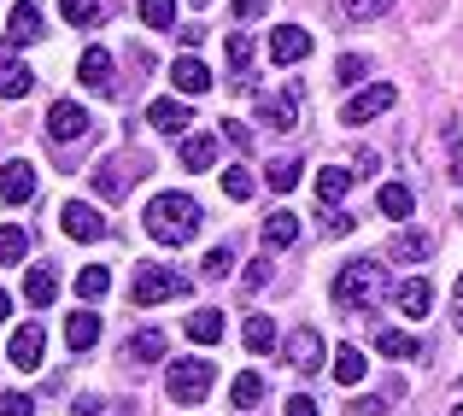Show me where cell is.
Listing matches in <instances>:
<instances>
[{
    "label": "cell",
    "mask_w": 463,
    "mask_h": 416,
    "mask_svg": "<svg viewBox=\"0 0 463 416\" xmlns=\"http://www.w3.org/2000/svg\"><path fill=\"white\" fill-rule=\"evenodd\" d=\"M147 235L158 247H182V241L200 235V200H188V194H158L147 205Z\"/></svg>",
    "instance_id": "6da1fadb"
},
{
    "label": "cell",
    "mask_w": 463,
    "mask_h": 416,
    "mask_svg": "<svg viewBox=\"0 0 463 416\" xmlns=\"http://www.w3.org/2000/svg\"><path fill=\"white\" fill-rule=\"evenodd\" d=\"M382 288H387V270L375 259H352V264H340V276H335V305L346 317H358V311H370L375 299H382Z\"/></svg>",
    "instance_id": "7a4b0ae2"
},
{
    "label": "cell",
    "mask_w": 463,
    "mask_h": 416,
    "mask_svg": "<svg viewBox=\"0 0 463 416\" xmlns=\"http://www.w3.org/2000/svg\"><path fill=\"white\" fill-rule=\"evenodd\" d=\"M194 281L188 276H176V270H165V264H141L136 281H129V305H141V311H153V305H165V299H182Z\"/></svg>",
    "instance_id": "3957f363"
},
{
    "label": "cell",
    "mask_w": 463,
    "mask_h": 416,
    "mask_svg": "<svg viewBox=\"0 0 463 416\" xmlns=\"http://www.w3.org/2000/svg\"><path fill=\"white\" fill-rule=\"evenodd\" d=\"M147 176V158L141 153H118V158H100L94 165V194L100 200H129V188Z\"/></svg>",
    "instance_id": "277c9868"
},
{
    "label": "cell",
    "mask_w": 463,
    "mask_h": 416,
    "mask_svg": "<svg viewBox=\"0 0 463 416\" xmlns=\"http://www.w3.org/2000/svg\"><path fill=\"white\" fill-rule=\"evenodd\" d=\"M212 382H217V364L212 358H176V364H170V375H165V387H170L176 405H200V399L212 393Z\"/></svg>",
    "instance_id": "5b68a950"
},
{
    "label": "cell",
    "mask_w": 463,
    "mask_h": 416,
    "mask_svg": "<svg viewBox=\"0 0 463 416\" xmlns=\"http://www.w3.org/2000/svg\"><path fill=\"white\" fill-rule=\"evenodd\" d=\"M393 106H399V89H393V82H370V89H358V94L346 100L340 124H370V118L393 112Z\"/></svg>",
    "instance_id": "8992f818"
},
{
    "label": "cell",
    "mask_w": 463,
    "mask_h": 416,
    "mask_svg": "<svg viewBox=\"0 0 463 416\" xmlns=\"http://www.w3.org/2000/svg\"><path fill=\"white\" fill-rule=\"evenodd\" d=\"M323 358H328V346H323V335H317L311 323L288 335V364H294L299 375H317V370H323Z\"/></svg>",
    "instance_id": "52a82bcc"
},
{
    "label": "cell",
    "mask_w": 463,
    "mask_h": 416,
    "mask_svg": "<svg viewBox=\"0 0 463 416\" xmlns=\"http://www.w3.org/2000/svg\"><path fill=\"white\" fill-rule=\"evenodd\" d=\"M89 124H94V118L82 112L77 100H53V106H47V136H53V141H82Z\"/></svg>",
    "instance_id": "ba28073f"
},
{
    "label": "cell",
    "mask_w": 463,
    "mask_h": 416,
    "mask_svg": "<svg viewBox=\"0 0 463 416\" xmlns=\"http://www.w3.org/2000/svg\"><path fill=\"white\" fill-rule=\"evenodd\" d=\"M299 100H306V82H288L282 94H270V100L259 106L264 124H270V129H299Z\"/></svg>",
    "instance_id": "9c48e42d"
},
{
    "label": "cell",
    "mask_w": 463,
    "mask_h": 416,
    "mask_svg": "<svg viewBox=\"0 0 463 416\" xmlns=\"http://www.w3.org/2000/svg\"><path fill=\"white\" fill-rule=\"evenodd\" d=\"M42 352H47V335H42V323H18V328H12V346H6V358L18 364V370H42Z\"/></svg>",
    "instance_id": "30bf717a"
},
{
    "label": "cell",
    "mask_w": 463,
    "mask_h": 416,
    "mask_svg": "<svg viewBox=\"0 0 463 416\" xmlns=\"http://www.w3.org/2000/svg\"><path fill=\"white\" fill-rule=\"evenodd\" d=\"M0 200H6V205H24V200H35V165H24V158L0 165Z\"/></svg>",
    "instance_id": "8fae6325"
},
{
    "label": "cell",
    "mask_w": 463,
    "mask_h": 416,
    "mask_svg": "<svg viewBox=\"0 0 463 416\" xmlns=\"http://www.w3.org/2000/svg\"><path fill=\"white\" fill-rule=\"evenodd\" d=\"M306 53H311V30H299V24L270 30V59H276V65H299Z\"/></svg>",
    "instance_id": "7c38bea8"
},
{
    "label": "cell",
    "mask_w": 463,
    "mask_h": 416,
    "mask_svg": "<svg viewBox=\"0 0 463 416\" xmlns=\"http://www.w3.org/2000/svg\"><path fill=\"white\" fill-rule=\"evenodd\" d=\"M35 35H42V6H35V0H18L12 18H6V47H30Z\"/></svg>",
    "instance_id": "4fadbf2b"
},
{
    "label": "cell",
    "mask_w": 463,
    "mask_h": 416,
    "mask_svg": "<svg viewBox=\"0 0 463 416\" xmlns=\"http://www.w3.org/2000/svg\"><path fill=\"white\" fill-rule=\"evenodd\" d=\"M59 217H65V235H71V241H100V235H106V217L94 212V205H82V200H71Z\"/></svg>",
    "instance_id": "5bb4252c"
},
{
    "label": "cell",
    "mask_w": 463,
    "mask_h": 416,
    "mask_svg": "<svg viewBox=\"0 0 463 416\" xmlns=\"http://www.w3.org/2000/svg\"><path fill=\"white\" fill-rule=\"evenodd\" d=\"M77 77H82V89H94V94H112V53H106V47H82V65H77Z\"/></svg>",
    "instance_id": "9a60e30c"
},
{
    "label": "cell",
    "mask_w": 463,
    "mask_h": 416,
    "mask_svg": "<svg viewBox=\"0 0 463 416\" xmlns=\"http://www.w3.org/2000/svg\"><path fill=\"white\" fill-rule=\"evenodd\" d=\"M393 305H399V317H405V323H417V317H429V305H434V288H429L422 276H411V281H399Z\"/></svg>",
    "instance_id": "2e32d148"
},
{
    "label": "cell",
    "mask_w": 463,
    "mask_h": 416,
    "mask_svg": "<svg viewBox=\"0 0 463 416\" xmlns=\"http://www.w3.org/2000/svg\"><path fill=\"white\" fill-rule=\"evenodd\" d=\"M147 124H153V129H165V136H182V129L194 124V112L176 100V94H170V100H153V106H147Z\"/></svg>",
    "instance_id": "e0dca14e"
},
{
    "label": "cell",
    "mask_w": 463,
    "mask_h": 416,
    "mask_svg": "<svg viewBox=\"0 0 463 416\" xmlns=\"http://www.w3.org/2000/svg\"><path fill=\"white\" fill-rule=\"evenodd\" d=\"M170 82H176V94H205L212 89V71H205L194 53H182L176 65H170Z\"/></svg>",
    "instance_id": "ac0fdd59"
},
{
    "label": "cell",
    "mask_w": 463,
    "mask_h": 416,
    "mask_svg": "<svg viewBox=\"0 0 463 416\" xmlns=\"http://www.w3.org/2000/svg\"><path fill=\"white\" fill-rule=\"evenodd\" d=\"M299 241V217L294 212H270L264 217V252H288Z\"/></svg>",
    "instance_id": "d6986e66"
},
{
    "label": "cell",
    "mask_w": 463,
    "mask_h": 416,
    "mask_svg": "<svg viewBox=\"0 0 463 416\" xmlns=\"http://www.w3.org/2000/svg\"><path fill=\"white\" fill-rule=\"evenodd\" d=\"M94 340H100V311H71V323H65V346L82 358Z\"/></svg>",
    "instance_id": "ffe728a7"
},
{
    "label": "cell",
    "mask_w": 463,
    "mask_h": 416,
    "mask_svg": "<svg viewBox=\"0 0 463 416\" xmlns=\"http://www.w3.org/2000/svg\"><path fill=\"white\" fill-rule=\"evenodd\" d=\"M223 53H229V71H235V82H241V89H252V35L235 30V35L223 42Z\"/></svg>",
    "instance_id": "44dd1931"
},
{
    "label": "cell",
    "mask_w": 463,
    "mask_h": 416,
    "mask_svg": "<svg viewBox=\"0 0 463 416\" xmlns=\"http://www.w3.org/2000/svg\"><path fill=\"white\" fill-rule=\"evenodd\" d=\"M53 293H59V276L47 270V264H35V270L24 276V299H30L35 311H47V305H53Z\"/></svg>",
    "instance_id": "7402d4cb"
},
{
    "label": "cell",
    "mask_w": 463,
    "mask_h": 416,
    "mask_svg": "<svg viewBox=\"0 0 463 416\" xmlns=\"http://www.w3.org/2000/svg\"><path fill=\"white\" fill-rule=\"evenodd\" d=\"M124 358H129V364H158V358H165V335H158V328L129 335V340H124Z\"/></svg>",
    "instance_id": "603a6c76"
},
{
    "label": "cell",
    "mask_w": 463,
    "mask_h": 416,
    "mask_svg": "<svg viewBox=\"0 0 463 416\" xmlns=\"http://www.w3.org/2000/svg\"><path fill=\"white\" fill-rule=\"evenodd\" d=\"M375 352H382V358H422V340L405 335V328H382V335H375Z\"/></svg>",
    "instance_id": "cb8c5ba5"
},
{
    "label": "cell",
    "mask_w": 463,
    "mask_h": 416,
    "mask_svg": "<svg viewBox=\"0 0 463 416\" xmlns=\"http://www.w3.org/2000/svg\"><path fill=\"white\" fill-rule=\"evenodd\" d=\"M30 89H35V71L18 65V59H0V94H6V100H24Z\"/></svg>",
    "instance_id": "d4e9b609"
},
{
    "label": "cell",
    "mask_w": 463,
    "mask_h": 416,
    "mask_svg": "<svg viewBox=\"0 0 463 416\" xmlns=\"http://www.w3.org/2000/svg\"><path fill=\"white\" fill-rule=\"evenodd\" d=\"M182 328H188L194 346H217V340H223V311H194Z\"/></svg>",
    "instance_id": "484cf974"
},
{
    "label": "cell",
    "mask_w": 463,
    "mask_h": 416,
    "mask_svg": "<svg viewBox=\"0 0 463 416\" xmlns=\"http://www.w3.org/2000/svg\"><path fill=\"white\" fill-rule=\"evenodd\" d=\"M429 252H434V235H422V229H399V235H393V259L422 264Z\"/></svg>",
    "instance_id": "4316f807"
},
{
    "label": "cell",
    "mask_w": 463,
    "mask_h": 416,
    "mask_svg": "<svg viewBox=\"0 0 463 416\" xmlns=\"http://www.w3.org/2000/svg\"><path fill=\"white\" fill-rule=\"evenodd\" d=\"M352 182H358V170H317V200H328V205H340V200H346V188H352Z\"/></svg>",
    "instance_id": "83f0119b"
},
{
    "label": "cell",
    "mask_w": 463,
    "mask_h": 416,
    "mask_svg": "<svg viewBox=\"0 0 463 416\" xmlns=\"http://www.w3.org/2000/svg\"><path fill=\"white\" fill-rule=\"evenodd\" d=\"M217 158V136H188L182 141V170H212Z\"/></svg>",
    "instance_id": "f1b7e54d"
},
{
    "label": "cell",
    "mask_w": 463,
    "mask_h": 416,
    "mask_svg": "<svg viewBox=\"0 0 463 416\" xmlns=\"http://www.w3.org/2000/svg\"><path fill=\"white\" fill-rule=\"evenodd\" d=\"M375 205H382L387 217H411V212H417V194H411L405 182H387V188L375 194Z\"/></svg>",
    "instance_id": "f546056e"
},
{
    "label": "cell",
    "mask_w": 463,
    "mask_h": 416,
    "mask_svg": "<svg viewBox=\"0 0 463 416\" xmlns=\"http://www.w3.org/2000/svg\"><path fill=\"white\" fill-rule=\"evenodd\" d=\"M364 364H370V358H364L358 346H340V352H335V382H340V387H358V382H364Z\"/></svg>",
    "instance_id": "4dcf8cb0"
},
{
    "label": "cell",
    "mask_w": 463,
    "mask_h": 416,
    "mask_svg": "<svg viewBox=\"0 0 463 416\" xmlns=\"http://www.w3.org/2000/svg\"><path fill=\"white\" fill-rule=\"evenodd\" d=\"M106 288H112V276H106V264H89V270H77V299H82V305L106 299Z\"/></svg>",
    "instance_id": "1f68e13d"
},
{
    "label": "cell",
    "mask_w": 463,
    "mask_h": 416,
    "mask_svg": "<svg viewBox=\"0 0 463 416\" xmlns=\"http://www.w3.org/2000/svg\"><path fill=\"white\" fill-rule=\"evenodd\" d=\"M259 399H264V382H259V375H235V387H229V405H235V411H259Z\"/></svg>",
    "instance_id": "d6a6232c"
},
{
    "label": "cell",
    "mask_w": 463,
    "mask_h": 416,
    "mask_svg": "<svg viewBox=\"0 0 463 416\" xmlns=\"http://www.w3.org/2000/svg\"><path fill=\"white\" fill-rule=\"evenodd\" d=\"M59 12H65L71 30H94L100 24V0H59Z\"/></svg>",
    "instance_id": "836d02e7"
},
{
    "label": "cell",
    "mask_w": 463,
    "mask_h": 416,
    "mask_svg": "<svg viewBox=\"0 0 463 416\" xmlns=\"http://www.w3.org/2000/svg\"><path fill=\"white\" fill-rule=\"evenodd\" d=\"M247 346L259 352V358H264V352L276 346V323H270L264 311H252V317H247Z\"/></svg>",
    "instance_id": "e575fe53"
},
{
    "label": "cell",
    "mask_w": 463,
    "mask_h": 416,
    "mask_svg": "<svg viewBox=\"0 0 463 416\" xmlns=\"http://www.w3.org/2000/svg\"><path fill=\"white\" fill-rule=\"evenodd\" d=\"M141 24L147 30H176V0H141Z\"/></svg>",
    "instance_id": "d590c367"
},
{
    "label": "cell",
    "mask_w": 463,
    "mask_h": 416,
    "mask_svg": "<svg viewBox=\"0 0 463 416\" xmlns=\"http://www.w3.org/2000/svg\"><path fill=\"white\" fill-rule=\"evenodd\" d=\"M252 188H259V182H252L247 165H229L223 170V194H229V200H252Z\"/></svg>",
    "instance_id": "8d00e7d4"
},
{
    "label": "cell",
    "mask_w": 463,
    "mask_h": 416,
    "mask_svg": "<svg viewBox=\"0 0 463 416\" xmlns=\"http://www.w3.org/2000/svg\"><path fill=\"white\" fill-rule=\"evenodd\" d=\"M340 6H346L352 24H370V18H387V12H393V0H340Z\"/></svg>",
    "instance_id": "74e56055"
},
{
    "label": "cell",
    "mask_w": 463,
    "mask_h": 416,
    "mask_svg": "<svg viewBox=\"0 0 463 416\" xmlns=\"http://www.w3.org/2000/svg\"><path fill=\"white\" fill-rule=\"evenodd\" d=\"M24 252H30V235H24L18 223H12V229H0V264H18Z\"/></svg>",
    "instance_id": "f35d334b"
},
{
    "label": "cell",
    "mask_w": 463,
    "mask_h": 416,
    "mask_svg": "<svg viewBox=\"0 0 463 416\" xmlns=\"http://www.w3.org/2000/svg\"><path fill=\"white\" fill-rule=\"evenodd\" d=\"M294 182H299V158H276V165H270V188L288 194Z\"/></svg>",
    "instance_id": "ab89813d"
},
{
    "label": "cell",
    "mask_w": 463,
    "mask_h": 416,
    "mask_svg": "<svg viewBox=\"0 0 463 416\" xmlns=\"http://www.w3.org/2000/svg\"><path fill=\"white\" fill-rule=\"evenodd\" d=\"M352 229H358V217H352V212H340V205H328V212H323V235H352Z\"/></svg>",
    "instance_id": "60d3db41"
},
{
    "label": "cell",
    "mask_w": 463,
    "mask_h": 416,
    "mask_svg": "<svg viewBox=\"0 0 463 416\" xmlns=\"http://www.w3.org/2000/svg\"><path fill=\"white\" fill-rule=\"evenodd\" d=\"M229 270H235V252H229V247H212V252H205V276H229Z\"/></svg>",
    "instance_id": "b9f144b4"
},
{
    "label": "cell",
    "mask_w": 463,
    "mask_h": 416,
    "mask_svg": "<svg viewBox=\"0 0 463 416\" xmlns=\"http://www.w3.org/2000/svg\"><path fill=\"white\" fill-rule=\"evenodd\" d=\"M335 82H346V89H352V82H364V59H358V53H340Z\"/></svg>",
    "instance_id": "7bdbcfd3"
},
{
    "label": "cell",
    "mask_w": 463,
    "mask_h": 416,
    "mask_svg": "<svg viewBox=\"0 0 463 416\" xmlns=\"http://www.w3.org/2000/svg\"><path fill=\"white\" fill-rule=\"evenodd\" d=\"M0 416H35V399H24V393H0Z\"/></svg>",
    "instance_id": "ee69618b"
},
{
    "label": "cell",
    "mask_w": 463,
    "mask_h": 416,
    "mask_svg": "<svg viewBox=\"0 0 463 416\" xmlns=\"http://www.w3.org/2000/svg\"><path fill=\"white\" fill-rule=\"evenodd\" d=\"M264 281H270V252H264V259H252V270H247V293H259Z\"/></svg>",
    "instance_id": "f6af8a7d"
},
{
    "label": "cell",
    "mask_w": 463,
    "mask_h": 416,
    "mask_svg": "<svg viewBox=\"0 0 463 416\" xmlns=\"http://www.w3.org/2000/svg\"><path fill=\"white\" fill-rule=\"evenodd\" d=\"M288 416H323V411H317L311 393H294V399H288Z\"/></svg>",
    "instance_id": "bcb514c9"
},
{
    "label": "cell",
    "mask_w": 463,
    "mask_h": 416,
    "mask_svg": "<svg viewBox=\"0 0 463 416\" xmlns=\"http://www.w3.org/2000/svg\"><path fill=\"white\" fill-rule=\"evenodd\" d=\"M223 136L235 141V147H252V129H247V124H235V118H223Z\"/></svg>",
    "instance_id": "7dc6e473"
},
{
    "label": "cell",
    "mask_w": 463,
    "mask_h": 416,
    "mask_svg": "<svg viewBox=\"0 0 463 416\" xmlns=\"http://www.w3.org/2000/svg\"><path fill=\"white\" fill-rule=\"evenodd\" d=\"M387 405H382V399H352V405H346V416H382Z\"/></svg>",
    "instance_id": "c3c4849f"
},
{
    "label": "cell",
    "mask_w": 463,
    "mask_h": 416,
    "mask_svg": "<svg viewBox=\"0 0 463 416\" xmlns=\"http://www.w3.org/2000/svg\"><path fill=\"white\" fill-rule=\"evenodd\" d=\"M264 6H270V0H235V18H259Z\"/></svg>",
    "instance_id": "681fc988"
},
{
    "label": "cell",
    "mask_w": 463,
    "mask_h": 416,
    "mask_svg": "<svg viewBox=\"0 0 463 416\" xmlns=\"http://www.w3.org/2000/svg\"><path fill=\"white\" fill-rule=\"evenodd\" d=\"M176 35H182V47H200V42H205V30H200V24H182Z\"/></svg>",
    "instance_id": "f907efd6"
},
{
    "label": "cell",
    "mask_w": 463,
    "mask_h": 416,
    "mask_svg": "<svg viewBox=\"0 0 463 416\" xmlns=\"http://www.w3.org/2000/svg\"><path fill=\"white\" fill-rule=\"evenodd\" d=\"M452 323H458V335H463V276H458V288H452Z\"/></svg>",
    "instance_id": "816d5d0a"
},
{
    "label": "cell",
    "mask_w": 463,
    "mask_h": 416,
    "mask_svg": "<svg viewBox=\"0 0 463 416\" xmlns=\"http://www.w3.org/2000/svg\"><path fill=\"white\" fill-rule=\"evenodd\" d=\"M94 416H136V411H129V405H112V399H100V411H94Z\"/></svg>",
    "instance_id": "f5cc1de1"
},
{
    "label": "cell",
    "mask_w": 463,
    "mask_h": 416,
    "mask_svg": "<svg viewBox=\"0 0 463 416\" xmlns=\"http://www.w3.org/2000/svg\"><path fill=\"white\" fill-rule=\"evenodd\" d=\"M6 311H12V299H6V288H0V323H6Z\"/></svg>",
    "instance_id": "db71d44e"
},
{
    "label": "cell",
    "mask_w": 463,
    "mask_h": 416,
    "mask_svg": "<svg viewBox=\"0 0 463 416\" xmlns=\"http://www.w3.org/2000/svg\"><path fill=\"white\" fill-rule=\"evenodd\" d=\"M452 182H463V158H458V165H452Z\"/></svg>",
    "instance_id": "11a10c76"
},
{
    "label": "cell",
    "mask_w": 463,
    "mask_h": 416,
    "mask_svg": "<svg viewBox=\"0 0 463 416\" xmlns=\"http://www.w3.org/2000/svg\"><path fill=\"white\" fill-rule=\"evenodd\" d=\"M452 416H463V405H452Z\"/></svg>",
    "instance_id": "9f6ffc18"
},
{
    "label": "cell",
    "mask_w": 463,
    "mask_h": 416,
    "mask_svg": "<svg viewBox=\"0 0 463 416\" xmlns=\"http://www.w3.org/2000/svg\"><path fill=\"white\" fill-rule=\"evenodd\" d=\"M194 6H212V0H194Z\"/></svg>",
    "instance_id": "6f0895ef"
}]
</instances>
